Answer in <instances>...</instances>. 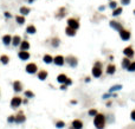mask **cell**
Returning <instances> with one entry per match:
<instances>
[{
    "label": "cell",
    "mask_w": 135,
    "mask_h": 129,
    "mask_svg": "<svg viewBox=\"0 0 135 129\" xmlns=\"http://www.w3.org/2000/svg\"><path fill=\"white\" fill-rule=\"evenodd\" d=\"M106 115L102 112H98L96 116H94V126L96 127V129H103L106 127Z\"/></svg>",
    "instance_id": "obj_1"
},
{
    "label": "cell",
    "mask_w": 135,
    "mask_h": 129,
    "mask_svg": "<svg viewBox=\"0 0 135 129\" xmlns=\"http://www.w3.org/2000/svg\"><path fill=\"white\" fill-rule=\"evenodd\" d=\"M91 74H92V76H94L95 78H100V77H102V75H103L102 63H101V62H96V63H95L94 68H92V70H91Z\"/></svg>",
    "instance_id": "obj_2"
},
{
    "label": "cell",
    "mask_w": 135,
    "mask_h": 129,
    "mask_svg": "<svg viewBox=\"0 0 135 129\" xmlns=\"http://www.w3.org/2000/svg\"><path fill=\"white\" fill-rule=\"evenodd\" d=\"M118 34H120V38H121L123 42H128V40L132 38V33L129 30H127V28H122V30H120L118 31Z\"/></svg>",
    "instance_id": "obj_3"
},
{
    "label": "cell",
    "mask_w": 135,
    "mask_h": 129,
    "mask_svg": "<svg viewBox=\"0 0 135 129\" xmlns=\"http://www.w3.org/2000/svg\"><path fill=\"white\" fill-rule=\"evenodd\" d=\"M66 22H68V26H70L74 30H78L80 26H81L80 19H77V18H69L66 20Z\"/></svg>",
    "instance_id": "obj_4"
},
{
    "label": "cell",
    "mask_w": 135,
    "mask_h": 129,
    "mask_svg": "<svg viewBox=\"0 0 135 129\" xmlns=\"http://www.w3.org/2000/svg\"><path fill=\"white\" fill-rule=\"evenodd\" d=\"M65 63L70 68H76L78 65V58L75 57V56H68L65 58Z\"/></svg>",
    "instance_id": "obj_5"
},
{
    "label": "cell",
    "mask_w": 135,
    "mask_h": 129,
    "mask_svg": "<svg viewBox=\"0 0 135 129\" xmlns=\"http://www.w3.org/2000/svg\"><path fill=\"white\" fill-rule=\"evenodd\" d=\"M109 26L112 27V30H115L116 32H118L120 30H122V28H123L122 22H117V20H110V22H109Z\"/></svg>",
    "instance_id": "obj_6"
},
{
    "label": "cell",
    "mask_w": 135,
    "mask_h": 129,
    "mask_svg": "<svg viewBox=\"0 0 135 129\" xmlns=\"http://www.w3.org/2000/svg\"><path fill=\"white\" fill-rule=\"evenodd\" d=\"M123 54L124 57H128V58H133L135 56V51L133 49V46H127L123 49Z\"/></svg>",
    "instance_id": "obj_7"
},
{
    "label": "cell",
    "mask_w": 135,
    "mask_h": 129,
    "mask_svg": "<svg viewBox=\"0 0 135 129\" xmlns=\"http://www.w3.org/2000/svg\"><path fill=\"white\" fill-rule=\"evenodd\" d=\"M54 63L57 66H63L64 64H65V58H64L63 56L58 54V56H56V57L54 58Z\"/></svg>",
    "instance_id": "obj_8"
},
{
    "label": "cell",
    "mask_w": 135,
    "mask_h": 129,
    "mask_svg": "<svg viewBox=\"0 0 135 129\" xmlns=\"http://www.w3.org/2000/svg\"><path fill=\"white\" fill-rule=\"evenodd\" d=\"M66 14H68V10L65 8V7H60V8L57 11V13H56V18L58 19V20H60V19H63Z\"/></svg>",
    "instance_id": "obj_9"
},
{
    "label": "cell",
    "mask_w": 135,
    "mask_h": 129,
    "mask_svg": "<svg viewBox=\"0 0 135 129\" xmlns=\"http://www.w3.org/2000/svg\"><path fill=\"white\" fill-rule=\"evenodd\" d=\"M71 129H83V121L80 118L74 120L71 123Z\"/></svg>",
    "instance_id": "obj_10"
},
{
    "label": "cell",
    "mask_w": 135,
    "mask_h": 129,
    "mask_svg": "<svg viewBox=\"0 0 135 129\" xmlns=\"http://www.w3.org/2000/svg\"><path fill=\"white\" fill-rule=\"evenodd\" d=\"M37 70H38V66H37L34 63H30V64H27L26 71L28 72V74H36Z\"/></svg>",
    "instance_id": "obj_11"
},
{
    "label": "cell",
    "mask_w": 135,
    "mask_h": 129,
    "mask_svg": "<svg viewBox=\"0 0 135 129\" xmlns=\"http://www.w3.org/2000/svg\"><path fill=\"white\" fill-rule=\"evenodd\" d=\"M106 72H107V75H114L115 72H116V65L115 64H109L108 66H107V70H106Z\"/></svg>",
    "instance_id": "obj_12"
},
{
    "label": "cell",
    "mask_w": 135,
    "mask_h": 129,
    "mask_svg": "<svg viewBox=\"0 0 135 129\" xmlns=\"http://www.w3.org/2000/svg\"><path fill=\"white\" fill-rule=\"evenodd\" d=\"M65 34L68 37H75L77 34V30H74L70 26H66V28H65Z\"/></svg>",
    "instance_id": "obj_13"
},
{
    "label": "cell",
    "mask_w": 135,
    "mask_h": 129,
    "mask_svg": "<svg viewBox=\"0 0 135 129\" xmlns=\"http://www.w3.org/2000/svg\"><path fill=\"white\" fill-rule=\"evenodd\" d=\"M130 58H128V57H124L123 59H122V63H121V66L123 70H127L128 69V66H129V64H130Z\"/></svg>",
    "instance_id": "obj_14"
},
{
    "label": "cell",
    "mask_w": 135,
    "mask_h": 129,
    "mask_svg": "<svg viewBox=\"0 0 135 129\" xmlns=\"http://www.w3.org/2000/svg\"><path fill=\"white\" fill-rule=\"evenodd\" d=\"M22 98L20 97H13V100H12V102H11V106H12V108H18L20 104H22Z\"/></svg>",
    "instance_id": "obj_15"
},
{
    "label": "cell",
    "mask_w": 135,
    "mask_h": 129,
    "mask_svg": "<svg viewBox=\"0 0 135 129\" xmlns=\"http://www.w3.org/2000/svg\"><path fill=\"white\" fill-rule=\"evenodd\" d=\"M18 56H19V58H20L22 60H27V59L30 58V54H28L27 51H24V50H22V51L19 52Z\"/></svg>",
    "instance_id": "obj_16"
},
{
    "label": "cell",
    "mask_w": 135,
    "mask_h": 129,
    "mask_svg": "<svg viewBox=\"0 0 135 129\" xmlns=\"http://www.w3.org/2000/svg\"><path fill=\"white\" fill-rule=\"evenodd\" d=\"M122 12H123V8H122L121 6H117L115 10H112V17L116 18V17H118V16H121Z\"/></svg>",
    "instance_id": "obj_17"
},
{
    "label": "cell",
    "mask_w": 135,
    "mask_h": 129,
    "mask_svg": "<svg viewBox=\"0 0 135 129\" xmlns=\"http://www.w3.org/2000/svg\"><path fill=\"white\" fill-rule=\"evenodd\" d=\"M19 12H20V14H22V16H24V17H25V16H28V14H30L31 10L28 8L27 6H22V7H20Z\"/></svg>",
    "instance_id": "obj_18"
},
{
    "label": "cell",
    "mask_w": 135,
    "mask_h": 129,
    "mask_svg": "<svg viewBox=\"0 0 135 129\" xmlns=\"http://www.w3.org/2000/svg\"><path fill=\"white\" fill-rule=\"evenodd\" d=\"M2 43H4V45H10L11 43H12V37L10 36V34H5L4 37H2Z\"/></svg>",
    "instance_id": "obj_19"
},
{
    "label": "cell",
    "mask_w": 135,
    "mask_h": 129,
    "mask_svg": "<svg viewBox=\"0 0 135 129\" xmlns=\"http://www.w3.org/2000/svg\"><path fill=\"white\" fill-rule=\"evenodd\" d=\"M28 49H30V43L27 40H22V43H20V50L27 51Z\"/></svg>",
    "instance_id": "obj_20"
},
{
    "label": "cell",
    "mask_w": 135,
    "mask_h": 129,
    "mask_svg": "<svg viewBox=\"0 0 135 129\" xmlns=\"http://www.w3.org/2000/svg\"><path fill=\"white\" fill-rule=\"evenodd\" d=\"M36 32H37V28L34 25H28L26 27V33H28V34H34Z\"/></svg>",
    "instance_id": "obj_21"
},
{
    "label": "cell",
    "mask_w": 135,
    "mask_h": 129,
    "mask_svg": "<svg viewBox=\"0 0 135 129\" xmlns=\"http://www.w3.org/2000/svg\"><path fill=\"white\" fill-rule=\"evenodd\" d=\"M66 80H68V76L64 75V74H60V75H58V77H57V82L60 83V84H64Z\"/></svg>",
    "instance_id": "obj_22"
},
{
    "label": "cell",
    "mask_w": 135,
    "mask_h": 129,
    "mask_svg": "<svg viewBox=\"0 0 135 129\" xmlns=\"http://www.w3.org/2000/svg\"><path fill=\"white\" fill-rule=\"evenodd\" d=\"M46 77H48V71H45V70H40V71L38 72V78L40 80H46Z\"/></svg>",
    "instance_id": "obj_23"
},
{
    "label": "cell",
    "mask_w": 135,
    "mask_h": 129,
    "mask_svg": "<svg viewBox=\"0 0 135 129\" xmlns=\"http://www.w3.org/2000/svg\"><path fill=\"white\" fill-rule=\"evenodd\" d=\"M20 43H22V38L19 36H14L12 38V44H13V46H18V45H20Z\"/></svg>",
    "instance_id": "obj_24"
},
{
    "label": "cell",
    "mask_w": 135,
    "mask_h": 129,
    "mask_svg": "<svg viewBox=\"0 0 135 129\" xmlns=\"http://www.w3.org/2000/svg\"><path fill=\"white\" fill-rule=\"evenodd\" d=\"M43 60H44V63H46V64H51V63H54V57L50 56V54H45L44 57H43Z\"/></svg>",
    "instance_id": "obj_25"
},
{
    "label": "cell",
    "mask_w": 135,
    "mask_h": 129,
    "mask_svg": "<svg viewBox=\"0 0 135 129\" xmlns=\"http://www.w3.org/2000/svg\"><path fill=\"white\" fill-rule=\"evenodd\" d=\"M51 45H52L54 48H58L59 45H60V39L57 38V37L52 38V40H51Z\"/></svg>",
    "instance_id": "obj_26"
},
{
    "label": "cell",
    "mask_w": 135,
    "mask_h": 129,
    "mask_svg": "<svg viewBox=\"0 0 135 129\" xmlns=\"http://www.w3.org/2000/svg\"><path fill=\"white\" fill-rule=\"evenodd\" d=\"M16 122L17 123H22V122H25V116H24V114H19L17 117H16Z\"/></svg>",
    "instance_id": "obj_27"
},
{
    "label": "cell",
    "mask_w": 135,
    "mask_h": 129,
    "mask_svg": "<svg viewBox=\"0 0 135 129\" xmlns=\"http://www.w3.org/2000/svg\"><path fill=\"white\" fill-rule=\"evenodd\" d=\"M13 88H14V91H22V85L20 82H14Z\"/></svg>",
    "instance_id": "obj_28"
},
{
    "label": "cell",
    "mask_w": 135,
    "mask_h": 129,
    "mask_svg": "<svg viewBox=\"0 0 135 129\" xmlns=\"http://www.w3.org/2000/svg\"><path fill=\"white\" fill-rule=\"evenodd\" d=\"M122 89V85L121 84H118V85H112V88L109 89V92L112 94V92H115V91H118V90H121Z\"/></svg>",
    "instance_id": "obj_29"
},
{
    "label": "cell",
    "mask_w": 135,
    "mask_h": 129,
    "mask_svg": "<svg viewBox=\"0 0 135 129\" xmlns=\"http://www.w3.org/2000/svg\"><path fill=\"white\" fill-rule=\"evenodd\" d=\"M16 20H17V22H18L19 25H22V24L25 22V17L22 16V14H20V16H17V17H16Z\"/></svg>",
    "instance_id": "obj_30"
},
{
    "label": "cell",
    "mask_w": 135,
    "mask_h": 129,
    "mask_svg": "<svg viewBox=\"0 0 135 129\" xmlns=\"http://www.w3.org/2000/svg\"><path fill=\"white\" fill-rule=\"evenodd\" d=\"M117 6H118V4H117V1H115V0H112V1L108 4V7L110 10H115Z\"/></svg>",
    "instance_id": "obj_31"
},
{
    "label": "cell",
    "mask_w": 135,
    "mask_h": 129,
    "mask_svg": "<svg viewBox=\"0 0 135 129\" xmlns=\"http://www.w3.org/2000/svg\"><path fill=\"white\" fill-rule=\"evenodd\" d=\"M127 71H129V72H135V62H130L129 66H128V69H127Z\"/></svg>",
    "instance_id": "obj_32"
},
{
    "label": "cell",
    "mask_w": 135,
    "mask_h": 129,
    "mask_svg": "<svg viewBox=\"0 0 135 129\" xmlns=\"http://www.w3.org/2000/svg\"><path fill=\"white\" fill-rule=\"evenodd\" d=\"M56 127L59 129L64 128V127H65V122H64V121H57V122H56Z\"/></svg>",
    "instance_id": "obj_33"
},
{
    "label": "cell",
    "mask_w": 135,
    "mask_h": 129,
    "mask_svg": "<svg viewBox=\"0 0 135 129\" xmlns=\"http://www.w3.org/2000/svg\"><path fill=\"white\" fill-rule=\"evenodd\" d=\"M88 114H89V116H91V117H94V116H96L97 114H98V110H97V109H90Z\"/></svg>",
    "instance_id": "obj_34"
},
{
    "label": "cell",
    "mask_w": 135,
    "mask_h": 129,
    "mask_svg": "<svg viewBox=\"0 0 135 129\" xmlns=\"http://www.w3.org/2000/svg\"><path fill=\"white\" fill-rule=\"evenodd\" d=\"M0 60H1L2 64H7L8 60H10V58L7 57V56H1V57H0Z\"/></svg>",
    "instance_id": "obj_35"
},
{
    "label": "cell",
    "mask_w": 135,
    "mask_h": 129,
    "mask_svg": "<svg viewBox=\"0 0 135 129\" xmlns=\"http://www.w3.org/2000/svg\"><path fill=\"white\" fill-rule=\"evenodd\" d=\"M120 4L122 6H128V5L132 4V0H120Z\"/></svg>",
    "instance_id": "obj_36"
},
{
    "label": "cell",
    "mask_w": 135,
    "mask_h": 129,
    "mask_svg": "<svg viewBox=\"0 0 135 129\" xmlns=\"http://www.w3.org/2000/svg\"><path fill=\"white\" fill-rule=\"evenodd\" d=\"M25 96L26 97H30V98H32L33 96H34V94L33 92H31V91H25Z\"/></svg>",
    "instance_id": "obj_37"
},
{
    "label": "cell",
    "mask_w": 135,
    "mask_h": 129,
    "mask_svg": "<svg viewBox=\"0 0 135 129\" xmlns=\"http://www.w3.org/2000/svg\"><path fill=\"white\" fill-rule=\"evenodd\" d=\"M64 84L66 85V86H69V85H71L72 84V80H71V78H68L66 80H65V83Z\"/></svg>",
    "instance_id": "obj_38"
},
{
    "label": "cell",
    "mask_w": 135,
    "mask_h": 129,
    "mask_svg": "<svg viewBox=\"0 0 135 129\" xmlns=\"http://www.w3.org/2000/svg\"><path fill=\"white\" fill-rule=\"evenodd\" d=\"M130 118H132V121H134L135 122V109L130 112Z\"/></svg>",
    "instance_id": "obj_39"
},
{
    "label": "cell",
    "mask_w": 135,
    "mask_h": 129,
    "mask_svg": "<svg viewBox=\"0 0 135 129\" xmlns=\"http://www.w3.org/2000/svg\"><path fill=\"white\" fill-rule=\"evenodd\" d=\"M104 10H106V6H100V7H98V11H100V12H103Z\"/></svg>",
    "instance_id": "obj_40"
},
{
    "label": "cell",
    "mask_w": 135,
    "mask_h": 129,
    "mask_svg": "<svg viewBox=\"0 0 135 129\" xmlns=\"http://www.w3.org/2000/svg\"><path fill=\"white\" fill-rule=\"evenodd\" d=\"M5 17H6V18H11L12 16H11V13H10V12H5Z\"/></svg>",
    "instance_id": "obj_41"
},
{
    "label": "cell",
    "mask_w": 135,
    "mask_h": 129,
    "mask_svg": "<svg viewBox=\"0 0 135 129\" xmlns=\"http://www.w3.org/2000/svg\"><path fill=\"white\" fill-rule=\"evenodd\" d=\"M8 121H10V122H13V121H16V118H14L13 116H11V117L8 118Z\"/></svg>",
    "instance_id": "obj_42"
},
{
    "label": "cell",
    "mask_w": 135,
    "mask_h": 129,
    "mask_svg": "<svg viewBox=\"0 0 135 129\" xmlns=\"http://www.w3.org/2000/svg\"><path fill=\"white\" fill-rule=\"evenodd\" d=\"M60 89H62V90H66V85H65V84H62Z\"/></svg>",
    "instance_id": "obj_43"
},
{
    "label": "cell",
    "mask_w": 135,
    "mask_h": 129,
    "mask_svg": "<svg viewBox=\"0 0 135 129\" xmlns=\"http://www.w3.org/2000/svg\"><path fill=\"white\" fill-rule=\"evenodd\" d=\"M34 1H36V0H27V2H28V4H33Z\"/></svg>",
    "instance_id": "obj_44"
},
{
    "label": "cell",
    "mask_w": 135,
    "mask_h": 129,
    "mask_svg": "<svg viewBox=\"0 0 135 129\" xmlns=\"http://www.w3.org/2000/svg\"><path fill=\"white\" fill-rule=\"evenodd\" d=\"M86 83H88V82H90V77H86Z\"/></svg>",
    "instance_id": "obj_45"
},
{
    "label": "cell",
    "mask_w": 135,
    "mask_h": 129,
    "mask_svg": "<svg viewBox=\"0 0 135 129\" xmlns=\"http://www.w3.org/2000/svg\"><path fill=\"white\" fill-rule=\"evenodd\" d=\"M134 16H135V8H134Z\"/></svg>",
    "instance_id": "obj_46"
}]
</instances>
